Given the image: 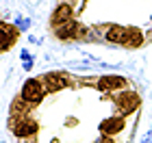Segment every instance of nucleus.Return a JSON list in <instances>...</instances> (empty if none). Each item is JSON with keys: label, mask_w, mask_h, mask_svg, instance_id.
Here are the masks:
<instances>
[{"label": "nucleus", "mask_w": 152, "mask_h": 143, "mask_svg": "<svg viewBox=\"0 0 152 143\" xmlns=\"http://www.w3.org/2000/svg\"><path fill=\"white\" fill-rule=\"evenodd\" d=\"M124 126H126V124H124V117H109L104 121H100V130H102V134H107V137L120 132Z\"/></svg>", "instance_id": "0eeeda50"}, {"label": "nucleus", "mask_w": 152, "mask_h": 143, "mask_svg": "<svg viewBox=\"0 0 152 143\" xmlns=\"http://www.w3.org/2000/svg\"><path fill=\"white\" fill-rule=\"evenodd\" d=\"M15 26H18V30H28L31 20H28V17H18V20H15Z\"/></svg>", "instance_id": "f8f14e48"}, {"label": "nucleus", "mask_w": 152, "mask_h": 143, "mask_svg": "<svg viewBox=\"0 0 152 143\" xmlns=\"http://www.w3.org/2000/svg\"><path fill=\"white\" fill-rule=\"evenodd\" d=\"M37 128H39V124H37L35 119L22 117L20 121H15V124H13V132H15L18 137H31V134L37 132Z\"/></svg>", "instance_id": "39448f33"}, {"label": "nucleus", "mask_w": 152, "mask_h": 143, "mask_svg": "<svg viewBox=\"0 0 152 143\" xmlns=\"http://www.w3.org/2000/svg\"><path fill=\"white\" fill-rule=\"evenodd\" d=\"M128 80L124 76H117V74H107V76H100L98 80V89L100 91H117V89H126Z\"/></svg>", "instance_id": "f03ea898"}, {"label": "nucleus", "mask_w": 152, "mask_h": 143, "mask_svg": "<svg viewBox=\"0 0 152 143\" xmlns=\"http://www.w3.org/2000/svg\"><path fill=\"white\" fill-rule=\"evenodd\" d=\"M124 37H126V28L120 24H113L111 28L107 30V41H113V44H124Z\"/></svg>", "instance_id": "9b49d317"}, {"label": "nucleus", "mask_w": 152, "mask_h": 143, "mask_svg": "<svg viewBox=\"0 0 152 143\" xmlns=\"http://www.w3.org/2000/svg\"><path fill=\"white\" fill-rule=\"evenodd\" d=\"M22 59H24V70L28 72L31 67H33V59H31V54L26 52V50H22Z\"/></svg>", "instance_id": "ddd939ff"}, {"label": "nucleus", "mask_w": 152, "mask_h": 143, "mask_svg": "<svg viewBox=\"0 0 152 143\" xmlns=\"http://www.w3.org/2000/svg\"><path fill=\"white\" fill-rule=\"evenodd\" d=\"M54 33L61 37V39H72L76 33H78V22H74V20H70V22H65V24H61L54 28Z\"/></svg>", "instance_id": "9d476101"}, {"label": "nucleus", "mask_w": 152, "mask_h": 143, "mask_svg": "<svg viewBox=\"0 0 152 143\" xmlns=\"http://www.w3.org/2000/svg\"><path fill=\"white\" fill-rule=\"evenodd\" d=\"M44 91H46V87L37 78H28L22 87V98L26 102H31V104H37V102L44 100Z\"/></svg>", "instance_id": "f257e3e1"}, {"label": "nucleus", "mask_w": 152, "mask_h": 143, "mask_svg": "<svg viewBox=\"0 0 152 143\" xmlns=\"http://www.w3.org/2000/svg\"><path fill=\"white\" fill-rule=\"evenodd\" d=\"M143 44V33L135 26H128L126 28V37H124V46L128 48H139Z\"/></svg>", "instance_id": "1a4fd4ad"}, {"label": "nucleus", "mask_w": 152, "mask_h": 143, "mask_svg": "<svg viewBox=\"0 0 152 143\" xmlns=\"http://www.w3.org/2000/svg\"><path fill=\"white\" fill-rule=\"evenodd\" d=\"M96 143H113V141H111V139H109V137H107V134H102V137H100V139H96Z\"/></svg>", "instance_id": "4468645a"}, {"label": "nucleus", "mask_w": 152, "mask_h": 143, "mask_svg": "<svg viewBox=\"0 0 152 143\" xmlns=\"http://www.w3.org/2000/svg\"><path fill=\"white\" fill-rule=\"evenodd\" d=\"M0 39H2V44H0V48H2V52H7L9 48L15 44V39H18V33L13 30V26L11 24H7L2 22L0 24Z\"/></svg>", "instance_id": "423d86ee"}, {"label": "nucleus", "mask_w": 152, "mask_h": 143, "mask_svg": "<svg viewBox=\"0 0 152 143\" xmlns=\"http://www.w3.org/2000/svg\"><path fill=\"white\" fill-rule=\"evenodd\" d=\"M46 89L48 91H59V89H65L67 85H70V80L65 78V74H61V72H48L46 76Z\"/></svg>", "instance_id": "20e7f679"}, {"label": "nucleus", "mask_w": 152, "mask_h": 143, "mask_svg": "<svg viewBox=\"0 0 152 143\" xmlns=\"http://www.w3.org/2000/svg\"><path fill=\"white\" fill-rule=\"evenodd\" d=\"M115 102H117V106H120V111H122L124 115H128V113H133V111L139 108L141 98H139L135 91H128V93H120Z\"/></svg>", "instance_id": "7ed1b4c3"}, {"label": "nucleus", "mask_w": 152, "mask_h": 143, "mask_svg": "<svg viewBox=\"0 0 152 143\" xmlns=\"http://www.w3.org/2000/svg\"><path fill=\"white\" fill-rule=\"evenodd\" d=\"M72 20V7L70 4H59L57 9H54V13H52V24H54V28L57 26H61V24H65V22H70Z\"/></svg>", "instance_id": "6e6552de"}]
</instances>
